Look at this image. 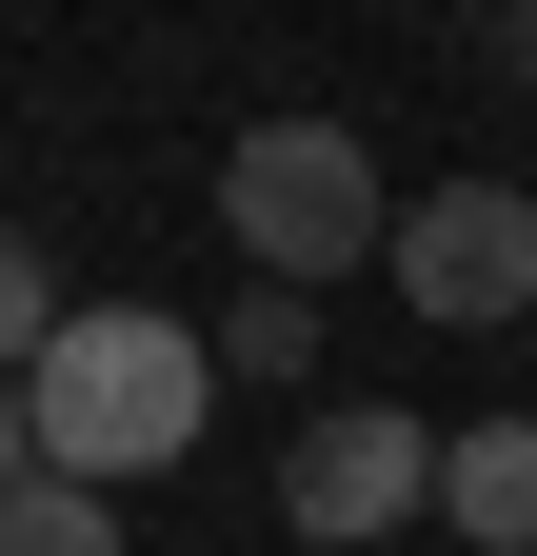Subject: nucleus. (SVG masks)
I'll use <instances>...</instances> for the list:
<instances>
[{"label":"nucleus","mask_w":537,"mask_h":556,"mask_svg":"<svg viewBox=\"0 0 537 556\" xmlns=\"http://www.w3.org/2000/svg\"><path fill=\"white\" fill-rule=\"evenodd\" d=\"M199 417H220V338L160 318V299H80V318H60V358L21 378V438H40V477H80V497L160 477Z\"/></svg>","instance_id":"f257e3e1"},{"label":"nucleus","mask_w":537,"mask_h":556,"mask_svg":"<svg viewBox=\"0 0 537 556\" xmlns=\"http://www.w3.org/2000/svg\"><path fill=\"white\" fill-rule=\"evenodd\" d=\"M220 239L279 278V299H319L339 258H398V179L359 160V119H239V160H220Z\"/></svg>","instance_id":"f03ea898"},{"label":"nucleus","mask_w":537,"mask_h":556,"mask_svg":"<svg viewBox=\"0 0 537 556\" xmlns=\"http://www.w3.org/2000/svg\"><path fill=\"white\" fill-rule=\"evenodd\" d=\"M398 299H419L438 338H537V199H517V179L398 199Z\"/></svg>","instance_id":"7ed1b4c3"},{"label":"nucleus","mask_w":537,"mask_h":556,"mask_svg":"<svg viewBox=\"0 0 537 556\" xmlns=\"http://www.w3.org/2000/svg\"><path fill=\"white\" fill-rule=\"evenodd\" d=\"M279 517H299L319 556H359V536H398V517H438V438H419L398 397L299 417V457H279Z\"/></svg>","instance_id":"20e7f679"},{"label":"nucleus","mask_w":537,"mask_h":556,"mask_svg":"<svg viewBox=\"0 0 537 556\" xmlns=\"http://www.w3.org/2000/svg\"><path fill=\"white\" fill-rule=\"evenodd\" d=\"M438 517L478 556H537V417H478V438H438Z\"/></svg>","instance_id":"39448f33"},{"label":"nucleus","mask_w":537,"mask_h":556,"mask_svg":"<svg viewBox=\"0 0 537 556\" xmlns=\"http://www.w3.org/2000/svg\"><path fill=\"white\" fill-rule=\"evenodd\" d=\"M0 556H120V497H80V477H21V497H0Z\"/></svg>","instance_id":"423d86ee"},{"label":"nucleus","mask_w":537,"mask_h":556,"mask_svg":"<svg viewBox=\"0 0 537 556\" xmlns=\"http://www.w3.org/2000/svg\"><path fill=\"white\" fill-rule=\"evenodd\" d=\"M199 338H220L239 378H299V358H319V299H279V278H259V299H239V318H199Z\"/></svg>","instance_id":"0eeeda50"},{"label":"nucleus","mask_w":537,"mask_h":556,"mask_svg":"<svg viewBox=\"0 0 537 556\" xmlns=\"http://www.w3.org/2000/svg\"><path fill=\"white\" fill-rule=\"evenodd\" d=\"M60 358V278H40V239H0V378H40Z\"/></svg>","instance_id":"6e6552de"},{"label":"nucleus","mask_w":537,"mask_h":556,"mask_svg":"<svg viewBox=\"0 0 537 556\" xmlns=\"http://www.w3.org/2000/svg\"><path fill=\"white\" fill-rule=\"evenodd\" d=\"M21 477H40V438H21V378H0V497H21Z\"/></svg>","instance_id":"1a4fd4ad"},{"label":"nucleus","mask_w":537,"mask_h":556,"mask_svg":"<svg viewBox=\"0 0 537 556\" xmlns=\"http://www.w3.org/2000/svg\"><path fill=\"white\" fill-rule=\"evenodd\" d=\"M478 60H498V80H537V0H517V21H498V40H478Z\"/></svg>","instance_id":"9d476101"}]
</instances>
